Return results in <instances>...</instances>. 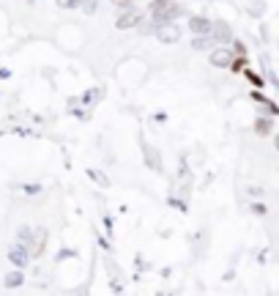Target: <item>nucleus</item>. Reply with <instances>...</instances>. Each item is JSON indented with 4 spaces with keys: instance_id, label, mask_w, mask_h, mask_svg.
Instances as JSON below:
<instances>
[{
    "instance_id": "obj_9",
    "label": "nucleus",
    "mask_w": 279,
    "mask_h": 296,
    "mask_svg": "<svg viewBox=\"0 0 279 296\" xmlns=\"http://www.w3.org/2000/svg\"><path fill=\"white\" fill-rule=\"evenodd\" d=\"M33 250H36V252H42V250H44V231H38V233H36V239H33Z\"/></svg>"
},
{
    "instance_id": "obj_3",
    "label": "nucleus",
    "mask_w": 279,
    "mask_h": 296,
    "mask_svg": "<svg viewBox=\"0 0 279 296\" xmlns=\"http://www.w3.org/2000/svg\"><path fill=\"white\" fill-rule=\"evenodd\" d=\"M211 30H214V39H219V42H227V39H233V36H230V28H227L224 22L211 25Z\"/></svg>"
},
{
    "instance_id": "obj_8",
    "label": "nucleus",
    "mask_w": 279,
    "mask_h": 296,
    "mask_svg": "<svg viewBox=\"0 0 279 296\" xmlns=\"http://www.w3.org/2000/svg\"><path fill=\"white\" fill-rule=\"evenodd\" d=\"M137 22H140L137 14H124L118 19V28H132V25H137Z\"/></svg>"
},
{
    "instance_id": "obj_10",
    "label": "nucleus",
    "mask_w": 279,
    "mask_h": 296,
    "mask_svg": "<svg viewBox=\"0 0 279 296\" xmlns=\"http://www.w3.org/2000/svg\"><path fill=\"white\" fill-rule=\"evenodd\" d=\"M257 132H260V134H268L271 132V121H257Z\"/></svg>"
},
{
    "instance_id": "obj_1",
    "label": "nucleus",
    "mask_w": 279,
    "mask_h": 296,
    "mask_svg": "<svg viewBox=\"0 0 279 296\" xmlns=\"http://www.w3.org/2000/svg\"><path fill=\"white\" fill-rule=\"evenodd\" d=\"M151 11H153V17L159 19V22H167V19H173L175 14H178V6H175L173 0H153Z\"/></svg>"
},
{
    "instance_id": "obj_13",
    "label": "nucleus",
    "mask_w": 279,
    "mask_h": 296,
    "mask_svg": "<svg viewBox=\"0 0 279 296\" xmlns=\"http://www.w3.org/2000/svg\"><path fill=\"white\" fill-rule=\"evenodd\" d=\"M211 42H208V39H197V42H194V47H208Z\"/></svg>"
},
{
    "instance_id": "obj_11",
    "label": "nucleus",
    "mask_w": 279,
    "mask_h": 296,
    "mask_svg": "<svg viewBox=\"0 0 279 296\" xmlns=\"http://www.w3.org/2000/svg\"><path fill=\"white\" fill-rule=\"evenodd\" d=\"M19 282H22V274H9L6 277V285H19Z\"/></svg>"
},
{
    "instance_id": "obj_4",
    "label": "nucleus",
    "mask_w": 279,
    "mask_h": 296,
    "mask_svg": "<svg viewBox=\"0 0 279 296\" xmlns=\"http://www.w3.org/2000/svg\"><path fill=\"white\" fill-rule=\"evenodd\" d=\"M211 60H214V66H230V60H233V55L224 50H216L214 55H211Z\"/></svg>"
},
{
    "instance_id": "obj_12",
    "label": "nucleus",
    "mask_w": 279,
    "mask_h": 296,
    "mask_svg": "<svg viewBox=\"0 0 279 296\" xmlns=\"http://www.w3.org/2000/svg\"><path fill=\"white\" fill-rule=\"evenodd\" d=\"M85 0H63V6H83Z\"/></svg>"
},
{
    "instance_id": "obj_14",
    "label": "nucleus",
    "mask_w": 279,
    "mask_h": 296,
    "mask_svg": "<svg viewBox=\"0 0 279 296\" xmlns=\"http://www.w3.org/2000/svg\"><path fill=\"white\" fill-rule=\"evenodd\" d=\"M115 3H118V6H126V9H129V6H132V0H115Z\"/></svg>"
},
{
    "instance_id": "obj_5",
    "label": "nucleus",
    "mask_w": 279,
    "mask_h": 296,
    "mask_svg": "<svg viewBox=\"0 0 279 296\" xmlns=\"http://www.w3.org/2000/svg\"><path fill=\"white\" fill-rule=\"evenodd\" d=\"M189 28L197 30V33H206V30H211V22L203 17H194V19H189Z\"/></svg>"
},
{
    "instance_id": "obj_2",
    "label": "nucleus",
    "mask_w": 279,
    "mask_h": 296,
    "mask_svg": "<svg viewBox=\"0 0 279 296\" xmlns=\"http://www.w3.org/2000/svg\"><path fill=\"white\" fill-rule=\"evenodd\" d=\"M159 39H162V42H175V39H178V28H175V25H162V28H159Z\"/></svg>"
},
{
    "instance_id": "obj_7",
    "label": "nucleus",
    "mask_w": 279,
    "mask_h": 296,
    "mask_svg": "<svg viewBox=\"0 0 279 296\" xmlns=\"http://www.w3.org/2000/svg\"><path fill=\"white\" fill-rule=\"evenodd\" d=\"M9 258L14 261L17 266H25V264H28V255H25V250H22V247H14V250H11V255H9Z\"/></svg>"
},
{
    "instance_id": "obj_6",
    "label": "nucleus",
    "mask_w": 279,
    "mask_h": 296,
    "mask_svg": "<svg viewBox=\"0 0 279 296\" xmlns=\"http://www.w3.org/2000/svg\"><path fill=\"white\" fill-rule=\"evenodd\" d=\"M145 162H151L153 170H159L162 167V159H159V154H156V148H151V145L145 148Z\"/></svg>"
}]
</instances>
